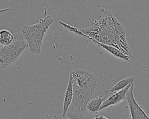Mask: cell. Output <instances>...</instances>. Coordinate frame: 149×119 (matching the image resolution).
<instances>
[{"instance_id": "6da1fadb", "label": "cell", "mask_w": 149, "mask_h": 119, "mask_svg": "<svg viewBox=\"0 0 149 119\" xmlns=\"http://www.w3.org/2000/svg\"><path fill=\"white\" fill-rule=\"evenodd\" d=\"M59 23L76 34L84 36L93 42L114 46L124 54L132 57L125 28L110 10L104 11L100 19L94 20L89 27L86 28H78L61 20Z\"/></svg>"}, {"instance_id": "7a4b0ae2", "label": "cell", "mask_w": 149, "mask_h": 119, "mask_svg": "<svg viewBox=\"0 0 149 119\" xmlns=\"http://www.w3.org/2000/svg\"><path fill=\"white\" fill-rule=\"evenodd\" d=\"M69 78L72 82L73 95L65 116L69 119H81L87 104L94 93L97 79L93 73L82 68L74 69L70 73Z\"/></svg>"}, {"instance_id": "3957f363", "label": "cell", "mask_w": 149, "mask_h": 119, "mask_svg": "<svg viewBox=\"0 0 149 119\" xmlns=\"http://www.w3.org/2000/svg\"><path fill=\"white\" fill-rule=\"evenodd\" d=\"M54 18L48 14V6H45L42 17L33 24H24L21 29V33L28 45L31 54L40 53L43 39L51 25Z\"/></svg>"}, {"instance_id": "277c9868", "label": "cell", "mask_w": 149, "mask_h": 119, "mask_svg": "<svg viewBox=\"0 0 149 119\" xmlns=\"http://www.w3.org/2000/svg\"><path fill=\"white\" fill-rule=\"evenodd\" d=\"M14 39L11 44L0 48V68H6L14 63L20 56L24 50L28 48L22 34L15 33Z\"/></svg>"}, {"instance_id": "5b68a950", "label": "cell", "mask_w": 149, "mask_h": 119, "mask_svg": "<svg viewBox=\"0 0 149 119\" xmlns=\"http://www.w3.org/2000/svg\"><path fill=\"white\" fill-rule=\"evenodd\" d=\"M134 83L126 93V100L128 103L130 114L132 119H149V116L143 110L142 106L136 100L134 94Z\"/></svg>"}, {"instance_id": "8992f818", "label": "cell", "mask_w": 149, "mask_h": 119, "mask_svg": "<svg viewBox=\"0 0 149 119\" xmlns=\"http://www.w3.org/2000/svg\"><path fill=\"white\" fill-rule=\"evenodd\" d=\"M133 84H130L126 88H125V89H123L120 91L112 93V95L111 96H109L108 98H106L105 100L103 102V103L100 107V110H101L104 109H105L107 107H108L109 106L117 104L119 103L120 102H122L123 100L126 99V93Z\"/></svg>"}, {"instance_id": "52a82bcc", "label": "cell", "mask_w": 149, "mask_h": 119, "mask_svg": "<svg viewBox=\"0 0 149 119\" xmlns=\"http://www.w3.org/2000/svg\"><path fill=\"white\" fill-rule=\"evenodd\" d=\"M73 85L70 78H69L68 82L66 87V90L64 96L62 116H65V114L72 102L73 99Z\"/></svg>"}, {"instance_id": "ba28073f", "label": "cell", "mask_w": 149, "mask_h": 119, "mask_svg": "<svg viewBox=\"0 0 149 119\" xmlns=\"http://www.w3.org/2000/svg\"><path fill=\"white\" fill-rule=\"evenodd\" d=\"M106 98L102 95L91 99L87 104V110L91 113H95L100 110V107Z\"/></svg>"}, {"instance_id": "9c48e42d", "label": "cell", "mask_w": 149, "mask_h": 119, "mask_svg": "<svg viewBox=\"0 0 149 119\" xmlns=\"http://www.w3.org/2000/svg\"><path fill=\"white\" fill-rule=\"evenodd\" d=\"M94 42L97 44L98 46L104 48L105 50H106L107 52H108L109 53H110L111 54H112L113 56H114L116 57L122 59L125 61H128L129 60V59L130 58V57L124 54L120 50H119L118 49H117L116 48H115L114 46L102 44H101V43H99L97 42Z\"/></svg>"}, {"instance_id": "30bf717a", "label": "cell", "mask_w": 149, "mask_h": 119, "mask_svg": "<svg viewBox=\"0 0 149 119\" xmlns=\"http://www.w3.org/2000/svg\"><path fill=\"white\" fill-rule=\"evenodd\" d=\"M134 77L133 76H130L124 78L116 82L113 86H112L109 89V92L111 93H113L120 91L126 88L130 84L134 83Z\"/></svg>"}, {"instance_id": "8fae6325", "label": "cell", "mask_w": 149, "mask_h": 119, "mask_svg": "<svg viewBox=\"0 0 149 119\" xmlns=\"http://www.w3.org/2000/svg\"><path fill=\"white\" fill-rule=\"evenodd\" d=\"M14 39V34L6 29L0 30V44L6 46L12 42Z\"/></svg>"}, {"instance_id": "7c38bea8", "label": "cell", "mask_w": 149, "mask_h": 119, "mask_svg": "<svg viewBox=\"0 0 149 119\" xmlns=\"http://www.w3.org/2000/svg\"><path fill=\"white\" fill-rule=\"evenodd\" d=\"M93 119H109V118L103 115H97Z\"/></svg>"}, {"instance_id": "4fadbf2b", "label": "cell", "mask_w": 149, "mask_h": 119, "mask_svg": "<svg viewBox=\"0 0 149 119\" xmlns=\"http://www.w3.org/2000/svg\"><path fill=\"white\" fill-rule=\"evenodd\" d=\"M11 9H12V8H4V9H0V14L3 13V12H5L9 11V10H10Z\"/></svg>"}]
</instances>
